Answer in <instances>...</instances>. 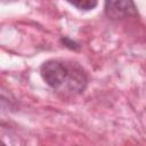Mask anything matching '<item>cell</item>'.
Here are the masks:
<instances>
[{
	"instance_id": "obj_1",
	"label": "cell",
	"mask_w": 146,
	"mask_h": 146,
	"mask_svg": "<svg viewBox=\"0 0 146 146\" xmlns=\"http://www.w3.org/2000/svg\"><path fill=\"white\" fill-rule=\"evenodd\" d=\"M43 81L54 90L65 94H79L87 84V75L83 70L73 62L50 59L40 68Z\"/></svg>"
},
{
	"instance_id": "obj_2",
	"label": "cell",
	"mask_w": 146,
	"mask_h": 146,
	"mask_svg": "<svg viewBox=\"0 0 146 146\" xmlns=\"http://www.w3.org/2000/svg\"><path fill=\"white\" fill-rule=\"evenodd\" d=\"M104 9L106 16L111 19H122L137 13V8L132 1H106Z\"/></svg>"
},
{
	"instance_id": "obj_3",
	"label": "cell",
	"mask_w": 146,
	"mask_h": 146,
	"mask_svg": "<svg viewBox=\"0 0 146 146\" xmlns=\"http://www.w3.org/2000/svg\"><path fill=\"white\" fill-rule=\"evenodd\" d=\"M70 3L74 7H76L80 10H91L94 9L98 3L97 1H90V0H80V1H70Z\"/></svg>"
},
{
	"instance_id": "obj_4",
	"label": "cell",
	"mask_w": 146,
	"mask_h": 146,
	"mask_svg": "<svg viewBox=\"0 0 146 146\" xmlns=\"http://www.w3.org/2000/svg\"><path fill=\"white\" fill-rule=\"evenodd\" d=\"M2 146H6V145H5V144H2Z\"/></svg>"
}]
</instances>
